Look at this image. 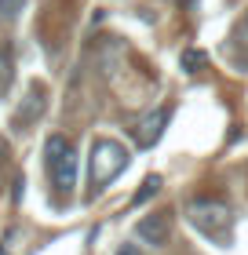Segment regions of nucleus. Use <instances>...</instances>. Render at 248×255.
Here are the masks:
<instances>
[{
    "label": "nucleus",
    "instance_id": "obj_9",
    "mask_svg": "<svg viewBox=\"0 0 248 255\" xmlns=\"http://www.w3.org/2000/svg\"><path fill=\"white\" fill-rule=\"evenodd\" d=\"M7 80H11V55L0 51V95L7 91Z\"/></svg>",
    "mask_w": 248,
    "mask_h": 255
},
{
    "label": "nucleus",
    "instance_id": "obj_1",
    "mask_svg": "<svg viewBox=\"0 0 248 255\" xmlns=\"http://www.w3.org/2000/svg\"><path fill=\"white\" fill-rule=\"evenodd\" d=\"M44 160H48V175L58 193H69L77 186V149L66 135H51L44 142Z\"/></svg>",
    "mask_w": 248,
    "mask_h": 255
},
{
    "label": "nucleus",
    "instance_id": "obj_12",
    "mask_svg": "<svg viewBox=\"0 0 248 255\" xmlns=\"http://www.w3.org/2000/svg\"><path fill=\"white\" fill-rule=\"evenodd\" d=\"M245 22H248V15H245Z\"/></svg>",
    "mask_w": 248,
    "mask_h": 255
},
{
    "label": "nucleus",
    "instance_id": "obj_5",
    "mask_svg": "<svg viewBox=\"0 0 248 255\" xmlns=\"http://www.w3.org/2000/svg\"><path fill=\"white\" fill-rule=\"evenodd\" d=\"M164 124H168V110H153L150 117L135 128V142H139V149H150L153 142H157L161 131H164Z\"/></svg>",
    "mask_w": 248,
    "mask_h": 255
},
{
    "label": "nucleus",
    "instance_id": "obj_11",
    "mask_svg": "<svg viewBox=\"0 0 248 255\" xmlns=\"http://www.w3.org/2000/svg\"><path fill=\"white\" fill-rule=\"evenodd\" d=\"M117 255H139V248H132V245H121V248H117Z\"/></svg>",
    "mask_w": 248,
    "mask_h": 255
},
{
    "label": "nucleus",
    "instance_id": "obj_6",
    "mask_svg": "<svg viewBox=\"0 0 248 255\" xmlns=\"http://www.w3.org/2000/svg\"><path fill=\"white\" fill-rule=\"evenodd\" d=\"M40 110H44V91L40 88H33L29 91V95H26V102H22V110H18V124H33V121H37L40 117Z\"/></svg>",
    "mask_w": 248,
    "mask_h": 255
},
{
    "label": "nucleus",
    "instance_id": "obj_8",
    "mask_svg": "<svg viewBox=\"0 0 248 255\" xmlns=\"http://www.w3.org/2000/svg\"><path fill=\"white\" fill-rule=\"evenodd\" d=\"M205 62H208L205 51H197V48H186V51H183V69H186V73H197Z\"/></svg>",
    "mask_w": 248,
    "mask_h": 255
},
{
    "label": "nucleus",
    "instance_id": "obj_3",
    "mask_svg": "<svg viewBox=\"0 0 248 255\" xmlns=\"http://www.w3.org/2000/svg\"><path fill=\"white\" fill-rule=\"evenodd\" d=\"M186 219L201 230L205 237H216L223 241L230 234V223H234V212H230V204H223L216 201V197H197V201L186 204Z\"/></svg>",
    "mask_w": 248,
    "mask_h": 255
},
{
    "label": "nucleus",
    "instance_id": "obj_10",
    "mask_svg": "<svg viewBox=\"0 0 248 255\" xmlns=\"http://www.w3.org/2000/svg\"><path fill=\"white\" fill-rule=\"evenodd\" d=\"M26 7V0H0V18H15Z\"/></svg>",
    "mask_w": 248,
    "mask_h": 255
},
{
    "label": "nucleus",
    "instance_id": "obj_2",
    "mask_svg": "<svg viewBox=\"0 0 248 255\" xmlns=\"http://www.w3.org/2000/svg\"><path fill=\"white\" fill-rule=\"evenodd\" d=\"M124 168H128V149L117 142V138H99V142L91 146V193L110 186Z\"/></svg>",
    "mask_w": 248,
    "mask_h": 255
},
{
    "label": "nucleus",
    "instance_id": "obj_4",
    "mask_svg": "<svg viewBox=\"0 0 248 255\" xmlns=\"http://www.w3.org/2000/svg\"><path fill=\"white\" fill-rule=\"evenodd\" d=\"M135 237L143 241V245H150V248H164V245H168V237H172V212L157 208V212L143 215L135 223Z\"/></svg>",
    "mask_w": 248,
    "mask_h": 255
},
{
    "label": "nucleus",
    "instance_id": "obj_7",
    "mask_svg": "<svg viewBox=\"0 0 248 255\" xmlns=\"http://www.w3.org/2000/svg\"><path fill=\"white\" fill-rule=\"evenodd\" d=\"M161 182H164L161 175H146V182H143V190H139V193L132 197V208H139V204H146L150 197H157V193H161Z\"/></svg>",
    "mask_w": 248,
    "mask_h": 255
}]
</instances>
